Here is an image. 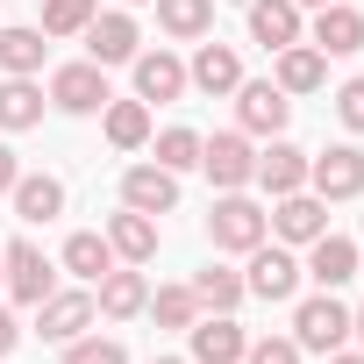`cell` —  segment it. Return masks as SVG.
<instances>
[{"label":"cell","mask_w":364,"mask_h":364,"mask_svg":"<svg viewBox=\"0 0 364 364\" xmlns=\"http://www.w3.org/2000/svg\"><path fill=\"white\" fill-rule=\"evenodd\" d=\"M293 8H328V0H293Z\"/></svg>","instance_id":"ab89813d"},{"label":"cell","mask_w":364,"mask_h":364,"mask_svg":"<svg viewBox=\"0 0 364 364\" xmlns=\"http://www.w3.org/2000/svg\"><path fill=\"white\" fill-rule=\"evenodd\" d=\"M107 250H114L122 264H150V257H157V215L122 208V215L107 222Z\"/></svg>","instance_id":"7402d4cb"},{"label":"cell","mask_w":364,"mask_h":364,"mask_svg":"<svg viewBox=\"0 0 364 364\" xmlns=\"http://www.w3.org/2000/svg\"><path fill=\"white\" fill-rule=\"evenodd\" d=\"M65 364H129V350H122L114 336H93V328H86V336L65 343Z\"/></svg>","instance_id":"d6a6232c"},{"label":"cell","mask_w":364,"mask_h":364,"mask_svg":"<svg viewBox=\"0 0 364 364\" xmlns=\"http://www.w3.org/2000/svg\"><path fill=\"white\" fill-rule=\"evenodd\" d=\"M143 314H150L157 328H193V321H200V300H193V286H157Z\"/></svg>","instance_id":"f546056e"},{"label":"cell","mask_w":364,"mask_h":364,"mask_svg":"<svg viewBox=\"0 0 364 364\" xmlns=\"http://www.w3.org/2000/svg\"><path fill=\"white\" fill-rule=\"evenodd\" d=\"M286 122H293V93H279L272 79L236 86V129H243V136H279Z\"/></svg>","instance_id":"ba28073f"},{"label":"cell","mask_w":364,"mask_h":364,"mask_svg":"<svg viewBox=\"0 0 364 364\" xmlns=\"http://www.w3.org/2000/svg\"><path fill=\"white\" fill-rule=\"evenodd\" d=\"M250 186H264L272 200H279V193H300V186H307V150H293V143H279V136H272V150H257Z\"/></svg>","instance_id":"ac0fdd59"},{"label":"cell","mask_w":364,"mask_h":364,"mask_svg":"<svg viewBox=\"0 0 364 364\" xmlns=\"http://www.w3.org/2000/svg\"><path fill=\"white\" fill-rule=\"evenodd\" d=\"M122 8H143V0H122Z\"/></svg>","instance_id":"7bdbcfd3"},{"label":"cell","mask_w":364,"mask_h":364,"mask_svg":"<svg viewBox=\"0 0 364 364\" xmlns=\"http://www.w3.org/2000/svg\"><path fill=\"white\" fill-rule=\"evenodd\" d=\"M0 286H8L22 307H43L58 293V264L36 250V243H8V257H0Z\"/></svg>","instance_id":"5b68a950"},{"label":"cell","mask_w":364,"mask_h":364,"mask_svg":"<svg viewBox=\"0 0 364 364\" xmlns=\"http://www.w3.org/2000/svg\"><path fill=\"white\" fill-rule=\"evenodd\" d=\"M307 193H321V200H357V193H364V150H357V143H336V150L307 157Z\"/></svg>","instance_id":"8992f818"},{"label":"cell","mask_w":364,"mask_h":364,"mask_svg":"<svg viewBox=\"0 0 364 364\" xmlns=\"http://www.w3.org/2000/svg\"><path fill=\"white\" fill-rule=\"evenodd\" d=\"M357 279H364V250H357Z\"/></svg>","instance_id":"b9f144b4"},{"label":"cell","mask_w":364,"mask_h":364,"mask_svg":"<svg viewBox=\"0 0 364 364\" xmlns=\"http://www.w3.org/2000/svg\"><path fill=\"white\" fill-rule=\"evenodd\" d=\"M186 86L208 93V100H229V93L243 86V58H236V43H200L193 65H186Z\"/></svg>","instance_id":"8fae6325"},{"label":"cell","mask_w":364,"mask_h":364,"mask_svg":"<svg viewBox=\"0 0 364 364\" xmlns=\"http://www.w3.org/2000/svg\"><path fill=\"white\" fill-rule=\"evenodd\" d=\"M186 350H193V364H243L250 336H243L229 314H200V321L186 328Z\"/></svg>","instance_id":"9a60e30c"},{"label":"cell","mask_w":364,"mask_h":364,"mask_svg":"<svg viewBox=\"0 0 364 364\" xmlns=\"http://www.w3.org/2000/svg\"><path fill=\"white\" fill-rule=\"evenodd\" d=\"M250 43H264V50L300 43V8L293 0H250Z\"/></svg>","instance_id":"603a6c76"},{"label":"cell","mask_w":364,"mask_h":364,"mask_svg":"<svg viewBox=\"0 0 364 364\" xmlns=\"http://www.w3.org/2000/svg\"><path fill=\"white\" fill-rule=\"evenodd\" d=\"M307 43L321 58H350V50H364V15L343 8V0H328V8H314V36Z\"/></svg>","instance_id":"2e32d148"},{"label":"cell","mask_w":364,"mask_h":364,"mask_svg":"<svg viewBox=\"0 0 364 364\" xmlns=\"http://www.w3.org/2000/svg\"><path fill=\"white\" fill-rule=\"evenodd\" d=\"M122 208H136V215H171V208H178V171H164V164H129V171H122Z\"/></svg>","instance_id":"7c38bea8"},{"label":"cell","mask_w":364,"mask_h":364,"mask_svg":"<svg viewBox=\"0 0 364 364\" xmlns=\"http://www.w3.org/2000/svg\"><path fill=\"white\" fill-rule=\"evenodd\" d=\"M0 257H8V243H0Z\"/></svg>","instance_id":"ee69618b"},{"label":"cell","mask_w":364,"mask_h":364,"mask_svg":"<svg viewBox=\"0 0 364 364\" xmlns=\"http://www.w3.org/2000/svg\"><path fill=\"white\" fill-rule=\"evenodd\" d=\"M193 300H200V314H236V307H243V272L208 264V272L193 279Z\"/></svg>","instance_id":"f1b7e54d"},{"label":"cell","mask_w":364,"mask_h":364,"mask_svg":"<svg viewBox=\"0 0 364 364\" xmlns=\"http://www.w3.org/2000/svg\"><path fill=\"white\" fill-rule=\"evenodd\" d=\"M100 8H93V0H43V36H86V22H93Z\"/></svg>","instance_id":"1f68e13d"},{"label":"cell","mask_w":364,"mask_h":364,"mask_svg":"<svg viewBox=\"0 0 364 364\" xmlns=\"http://www.w3.org/2000/svg\"><path fill=\"white\" fill-rule=\"evenodd\" d=\"M136 100H178L186 93V65H178L171 50H136Z\"/></svg>","instance_id":"ffe728a7"},{"label":"cell","mask_w":364,"mask_h":364,"mask_svg":"<svg viewBox=\"0 0 364 364\" xmlns=\"http://www.w3.org/2000/svg\"><path fill=\"white\" fill-rule=\"evenodd\" d=\"M272 58H279V72H272L279 93H314V86H328V58H321L314 43H286V50H272Z\"/></svg>","instance_id":"44dd1931"},{"label":"cell","mask_w":364,"mask_h":364,"mask_svg":"<svg viewBox=\"0 0 364 364\" xmlns=\"http://www.w3.org/2000/svg\"><path fill=\"white\" fill-rule=\"evenodd\" d=\"M157 29L178 43H200L215 29V0H157Z\"/></svg>","instance_id":"4316f807"},{"label":"cell","mask_w":364,"mask_h":364,"mask_svg":"<svg viewBox=\"0 0 364 364\" xmlns=\"http://www.w3.org/2000/svg\"><path fill=\"white\" fill-rule=\"evenodd\" d=\"M15 178H22V164H15V150L0 143V193H15Z\"/></svg>","instance_id":"d590c367"},{"label":"cell","mask_w":364,"mask_h":364,"mask_svg":"<svg viewBox=\"0 0 364 364\" xmlns=\"http://www.w3.org/2000/svg\"><path fill=\"white\" fill-rule=\"evenodd\" d=\"M200 171L215 178L222 193H243L250 186V171H257V150L243 129H222V136H200Z\"/></svg>","instance_id":"277c9868"},{"label":"cell","mask_w":364,"mask_h":364,"mask_svg":"<svg viewBox=\"0 0 364 364\" xmlns=\"http://www.w3.org/2000/svg\"><path fill=\"white\" fill-rule=\"evenodd\" d=\"M343 336H350V307H343L336 293H307V300L293 307V343H300V350L328 357V350H343Z\"/></svg>","instance_id":"7a4b0ae2"},{"label":"cell","mask_w":364,"mask_h":364,"mask_svg":"<svg viewBox=\"0 0 364 364\" xmlns=\"http://www.w3.org/2000/svg\"><path fill=\"white\" fill-rule=\"evenodd\" d=\"M150 157H157L164 171H193V164H200V129H157V136H150Z\"/></svg>","instance_id":"4dcf8cb0"},{"label":"cell","mask_w":364,"mask_h":364,"mask_svg":"<svg viewBox=\"0 0 364 364\" xmlns=\"http://www.w3.org/2000/svg\"><path fill=\"white\" fill-rule=\"evenodd\" d=\"M264 236H272V215L250 193H222L215 200V215H208V243L215 250H257Z\"/></svg>","instance_id":"6da1fadb"},{"label":"cell","mask_w":364,"mask_h":364,"mask_svg":"<svg viewBox=\"0 0 364 364\" xmlns=\"http://www.w3.org/2000/svg\"><path fill=\"white\" fill-rule=\"evenodd\" d=\"M328 364H364V350H328Z\"/></svg>","instance_id":"74e56055"},{"label":"cell","mask_w":364,"mask_h":364,"mask_svg":"<svg viewBox=\"0 0 364 364\" xmlns=\"http://www.w3.org/2000/svg\"><path fill=\"white\" fill-rule=\"evenodd\" d=\"M321 293H336V286H350L357 279V243L350 236H336V229H321L314 243H307V264H300Z\"/></svg>","instance_id":"4fadbf2b"},{"label":"cell","mask_w":364,"mask_h":364,"mask_svg":"<svg viewBox=\"0 0 364 364\" xmlns=\"http://www.w3.org/2000/svg\"><path fill=\"white\" fill-rule=\"evenodd\" d=\"M150 364H186V357H150Z\"/></svg>","instance_id":"60d3db41"},{"label":"cell","mask_w":364,"mask_h":364,"mask_svg":"<svg viewBox=\"0 0 364 364\" xmlns=\"http://www.w3.org/2000/svg\"><path fill=\"white\" fill-rule=\"evenodd\" d=\"M336 122H343L350 136H364V79H343V86H336Z\"/></svg>","instance_id":"836d02e7"},{"label":"cell","mask_w":364,"mask_h":364,"mask_svg":"<svg viewBox=\"0 0 364 364\" xmlns=\"http://www.w3.org/2000/svg\"><path fill=\"white\" fill-rule=\"evenodd\" d=\"M93 314H100V307H93L86 286H79V293H50V300L36 307V336H43V343H72V336L93 328Z\"/></svg>","instance_id":"5bb4252c"},{"label":"cell","mask_w":364,"mask_h":364,"mask_svg":"<svg viewBox=\"0 0 364 364\" xmlns=\"http://www.w3.org/2000/svg\"><path fill=\"white\" fill-rule=\"evenodd\" d=\"M250 257V272H243V293H257V300H293L300 293V257L293 250H279V243H257V250H243Z\"/></svg>","instance_id":"52a82bcc"},{"label":"cell","mask_w":364,"mask_h":364,"mask_svg":"<svg viewBox=\"0 0 364 364\" xmlns=\"http://www.w3.org/2000/svg\"><path fill=\"white\" fill-rule=\"evenodd\" d=\"M93 307H100L107 321H129V314H143V307H150V279H143V264H114V272L100 279Z\"/></svg>","instance_id":"e0dca14e"},{"label":"cell","mask_w":364,"mask_h":364,"mask_svg":"<svg viewBox=\"0 0 364 364\" xmlns=\"http://www.w3.org/2000/svg\"><path fill=\"white\" fill-rule=\"evenodd\" d=\"M43 50H50V36L29 29V22L0 29V72H8V79H36V72H43Z\"/></svg>","instance_id":"cb8c5ba5"},{"label":"cell","mask_w":364,"mask_h":364,"mask_svg":"<svg viewBox=\"0 0 364 364\" xmlns=\"http://www.w3.org/2000/svg\"><path fill=\"white\" fill-rule=\"evenodd\" d=\"M350 336H364V307H357V314H350Z\"/></svg>","instance_id":"f35d334b"},{"label":"cell","mask_w":364,"mask_h":364,"mask_svg":"<svg viewBox=\"0 0 364 364\" xmlns=\"http://www.w3.org/2000/svg\"><path fill=\"white\" fill-rule=\"evenodd\" d=\"M243 364H300V343H293V336H257V343L243 350Z\"/></svg>","instance_id":"e575fe53"},{"label":"cell","mask_w":364,"mask_h":364,"mask_svg":"<svg viewBox=\"0 0 364 364\" xmlns=\"http://www.w3.org/2000/svg\"><path fill=\"white\" fill-rule=\"evenodd\" d=\"M43 100H50V93H43L36 79H0V129H15V136L36 129V122H43Z\"/></svg>","instance_id":"484cf974"},{"label":"cell","mask_w":364,"mask_h":364,"mask_svg":"<svg viewBox=\"0 0 364 364\" xmlns=\"http://www.w3.org/2000/svg\"><path fill=\"white\" fill-rule=\"evenodd\" d=\"M136 50H143V29H136L129 8H107V15L86 22V58H93V65H129Z\"/></svg>","instance_id":"9c48e42d"},{"label":"cell","mask_w":364,"mask_h":364,"mask_svg":"<svg viewBox=\"0 0 364 364\" xmlns=\"http://www.w3.org/2000/svg\"><path fill=\"white\" fill-rule=\"evenodd\" d=\"M264 215H272V236H279V243H314V236L328 229V200L307 193V186H300V193H279Z\"/></svg>","instance_id":"30bf717a"},{"label":"cell","mask_w":364,"mask_h":364,"mask_svg":"<svg viewBox=\"0 0 364 364\" xmlns=\"http://www.w3.org/2000/svg\"><path fill=\"white\" fill-rule=\"evenodd\" d=\"M114 264H122V257H114V250H107V236H93V229H79V236L65 243V272H72L79 286H100Z\"/></svg>","instance_id":"d4e9b609"},{"label":"cell","mask_w":364,"mask_h":364,"mask_svg":"<svg viewBox=\"0 0 364 364\" xmlns=\"http://www.w3.org/2000/svg\"><path fill=\"white\" fill-rule=\"evenodd\" d=\"M15 343H22V321H15V314H8V307H0V357H8V350H15Z\"/></svg>","instance_id":"8d00e7d4"},{"label":"cell","mask_w":364,"mask_h":364,"mask_svg":"<svg viewBox=\"0 0 364 364\" xmlns=\"http://www.w3.org/2000/svg\"><path fill=\"white\" fill-rule=\"evenodd\" d=\"M100 122H107V143L114 150H143L150 143V100H107Z\"/></svg>","instance_id":"83f0119b"},{"label":"cell","mask_w":364,"mask_h":364,"mask_svg":"<svg viewBox=\"0 0 364 364\" xmlns=\"http://www.w3.org/2000/svg\"><path fill=\"white\" fill-rule=\"evenodd\" d=\"M8 200H15V215H22L29 229H36V222H58V215H65V178H50V171H22Z\"/></svg>","instance_id":"d6986e66"},{"label":"cell","mask_w":364,"mask_h":364,"mask_svg":"<svg viewBox=\"0 0 364 364\" xmlns=\"http://www.w3.org/2000/svg\"><path fill=\"white\" fill-rule=\"evenodd\" d=\"M114 93H107V65H93V58H79V65H58L50 72V107L58 114H100Z\"/></svg>","instance_id":"3957f363"}]
</instances>
